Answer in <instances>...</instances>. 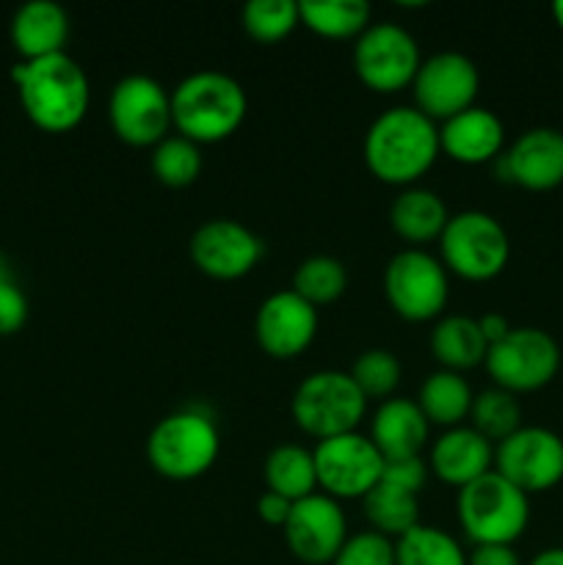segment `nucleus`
<instances>
[{"instance_id":"obj_20","label":"nucleus","mask_w":563,"mask_h":565,"mask_svg":"<svg viewBox=\"0 0 563 565\" xmlns=\"http://www.w3.org/2000/svg\"><path fill=\"white\" fill-rule=\"evenodd\" d=\"M506 147V125L489 108L472 105L439 125V149L461 166L495 163Z\"/></svg>"},{"instance_id":"obj_14","label":"nucleus","mask_w":563,"mask_h":565,"mask_svg":"<svg viewBox=\"0 0 563 565\" xmlns=\"http://www.w3.org/2000/svg\"><path fill=\"white\" fill-rule=\"evenodd\" d=\"M480 88V72L472 58L456 50H445L423 58L412 83L414 108L431 121H447L475 105Z\"/></svg>"},{"instance_id":"obj_8","label":"nucleus","mask_w":563,"mask_h":565,"mask_svg":"<svg viewBox=\"0 0 563 565\" xmlns=\"http://www.w3.org/2000/svg\"><path fill=\"white\" fill-rule=\"evenodd\" d=\"M484 367L497 390L528 395L555 381L561 370V348L550 331L513 326L497 345L489 348Z\"/></svg>"},{"instance_id":"obj_10","label":"nucleus","mask_w":563,"mask_h":565,"mask_svg":"<svg viewBox=\"0 0 563 565\" xmlns=\"http://www.w3.org/2000/svg\"><path fill=\"white\" fill-rule=\"evenodd\" d=\"M423 55L406 28L395 22H370L353 44V70L364 88L375 94H397L412 88Z\"/></svg>"},{"instance_id":"obj_31","label":"nucleus","mask_w":563,"mask_h":565,"mask_svg":"<svg viewBox=\"0 0 563 565\" xmlns=\"http://www.w3.org/2000/svg\"><path fill=\"white\" fill-rule=\"evenodd\" d=\"M469 428L478 430L486 441L500 445L511 434L522 428V406H519L517 395L506 390L489 386L480 395L472 397V408H469Z\"/></svg>"},{"instance_id":"obj_7","label":"nucleus","mask_w":563,"mask_h":565,"mask_svg":"<svg viewBox=\"0 0 563 565\" xmlns=\"http://www.w3.org/2000/svg\"><path fill=\"white\" fill-rule=\"evenodd\" d=\"M511 259L508 232L495 215L464 210L450 215L439 237V263L464 281H491Z\"/></svg>"},{"instance_id":"obj_22","label":"nucleus","mask_w":563,"mask_h":565,"mask_svg":"<svg viewBox=\"0 0 563 565\" xmlns=\"http://www.w3.org/2000/svg\"><path fill=\"white\" fill-rule=\"evenodd\" d=\"M428 434L431 423L419 412L417 401H406V397H390L381 403L370 425V441L386 463L419 458Z\"/></svg>"},{"instance_id":"obj_24","label":"nucleus","mask_w":563,"mask_h":565,"mask_svg":"<svg viewBox=\"0 0 563 565\" xmlns=\"http://www.w3.org/2000/svg\"><path fill=\"white\" fill-rule=\"evenodd\" d=\"M450 213L439 193L428 188H403L390 204V226L401 241L408 243V248H423L428 243L439 241L445 232Z\"/></svg>"},{"instance_id":"obj_4","label":"nucleus","mask_w":563,"mask_h":565,"mask_svg":"<svg viewBox=\"0 0 563 565\" xmlns=\"http://www.w3.org/2000/svg\"><path fill=\"white\" fill-rule=\"evenodd\" d=\"M456 516L472 546H513L530 524V497L491 469L458 489Z\"/></svg>"},{"instance_id":"obj_39","label":"nucleus","mask_w":563,"mask_h":565,"mask_svg":"<svg viewBox=\"0 0 563 565\" xmlns=\"http://www.w3.org/2000/svg\"><path fill=\"white\" fill-rule=\"evenodd\" d=\"M478 326H480V334H484L486 345L489 348L497 345V342H500L502 337L513 329V326L508 323L500 312H486L484 318H478Z\"/></svg>"},{"instance_id":"obj_38","label":"nucleus","mask_w":563,"mask_h":565,"mask_svg":"<svg viewBox=\"0 0 563 565\" xmlns=\"http://www.w3.org/2000/svg\"><path fill=\"white\" fill-rule=\"evenodd\" d=\"M467 565H522L513 546H472Z\"/></svg>"},{"instance_id":"obj_19","label":"nucleus","mask_w":563,"mask_h":565,"mask_svg":"<svg viewBox=\"0 0 563 565\" xmlns=\"http://www.w3.org/2000/svg\"><path fill=\"white\" fill-rule=\"evenodd\" d=\"M318 334V309L293 290L265 298L254 318V337L270 359H298Z\"/></svg>"},{"instance_id":"obj_2","label":"nucleus","mask_w":563,"mask_h":565,"mask_svg":"<svg viewBox=\"0 0 563 565\" xmlns=\"http://www.w3.org/2000/svg\"><path fill=\"white\" fill-rule=\"evenodd\" d=\"M22 110L33 127L44 132H70L86 119L92 86L83 66L72 55L55 53L47 58L20 61L11 70Z\"/></svg>"},{"instance_id":"obj_33","label":"nucleus","mask_w":563,"mask_h":565,"mask_svg":"<svg viewBox=\"0 0 563 565\" xmlns=\"http://www.w3.org/2000/svg\"><path fill=\"white\" fill-rule=\"evenodd\" d=\"M243 28L257 44H279L301 25L296 0H248L243 6Z\"/></svg>"},{"instance_id":"obj_11","label":"nucleus","mask_w":563,"mask_h":565,"mask_svg":"<svg viewBox=\"0 0 563 565\" xmlns=\"http://www.w3.org/2000/svg\"><path fill=\"white\" fill-rule=\"evenodd\" d=\"M110 130L127 147H158L171 132V94L149 75H127L108 99Z\"/></svg>"},{"instance_id":"obj_28","label":"nucleus","mask_w":563,"mask_h":565,"mask_svg":"<svg viewBox=\"0 0 563 565\" xmlns=\"http://www.w3.org/2000/svg\"><path fill=\"white\" fill-rule=\"evenodd\" d=\"M265 486L285 500L298 502L318 489V469L312 450L301 445H279L265 458Z\"/></svg>"},{"instance_id":"obj_12","label":"nucleus","mask_w":563,"mask_h":565,"mask_svg":"<svg viewBox=\"0 0 563 565\" xmlns=\"http://www.w3.org/2000/svg\"><path fill=\"white\" fill-rule=\"evenodd\" d=\"M495 472L522 494H544L563 480V439L550 428L522 425L495 447Z\"/></svg>"},{"instance_id":"obj_37","label":"nucleus","mask_w":563,"mask_h":565,"mask_svg":"<svg viewBox=\"0 0 563 565\" xmlns=\"http://www.w3.org/2000/svg\"><path fill=\"white\" fill-rule=\"evenodd\" d=\"M293 502L285 500V497L274 494V491H265L257 500V516L263 519L268 527H285L287 519H290Z\"/></svg>"},{"instance_id":"obj_35","label":"nucleus","mask_w":563,"mask_h":565,"mask_svg":"<svg viewBox=\"0 0 563 565\" xmlns=\"http://www.w3.org/2000/svg\"><path fill=\"white\" fill-rule=\"evenodd\" d=\"M331 565H395V541L373 530L348 535Z\"/></svg>"},{"instance_id":"obj_5","label":"nucleus","mask_w":563,"mask_h":565,"mask_svg":"<svg viewBox=\"0 0 563 565\" xmlns=\"http://www.w3.org/2000/svg\"><path fill=\"white\" fill-rule=\"evenodd\" d=\"M221 436L208 414L171 412L149 430L147 461L166 480H196L215 463Z\"/></svg>"},{"instance_id":"obj_18","label":"nucleus","mask_w":563,"mask_h":565,"mask_svg":"<svg viewBox=\"0 0 563 565\" xmlns=\"http://www.w3.org/2000/svg\"><path fill=\"white\" fill-rule=\"evenodd\" d=\"M500 182L533 193L563 185V132L555 127H530L495 160Z\"/></svg>"},{"instance_id":"obj_13","label":"nucleus","mask_w":563,"mask_h":565,"mask_svg":"<svg viewBox=\"0 0 563 565\" xmlns=\"http://www.w3.org/2000/svg\"><path fill=\"white\" fill-rule=\"evenodd\" d=\"M312 456L318 489H323L331 500H364L386 467L370 436H362L359 430L318 441Z\"/></svg>"},{"instance_id":"obj_30","label":"nucleus","mask_w":563,"mask_h":565,"mask_svg":"<svg viewBox=\"0 0 563 565\" xmlns=\"http://www.w3.org/2000/svg\"><path fill=\"white\" fill-rule=\"evenodd\" d=\"M395 565H467V555L450 533L417 524L395 541Z\"/></svg>"},{"instance_id":"obj_17","label":"nucleus","mask_w":563,"mask_h":565,"mask_svg":"<svg viewBox=\"0 0 563 565\" xmlns=\"http://www.w3.org/2000/svg\"><path fill=\"white\" fill-rule=\"evenodd\" d=\"M287 550L304 565H331L348 541V522L340 502L318 494L293 502L287 524L282 527Z\"/></svg>"},{"instance_id":"obj_6","label":"nucleus","mask_w":563,"mask_h":565,"mask_svg":"<svg viewBox=\"0 0 563 565\" xmlns=\"http://www.w3.org/2000/svg\"><path fill=\"white\" fill-rule=\"evenodd\" d=\"M290 414L298 430L326 441L353 434L368 414V401L348 373L318 370L296 386Z\"/></svg>"},{"instance_id":"obj_41","label":"nucleus","mask_w":563,"mask_h":565,"mask_svg":"<svg viewBox=\"0 0 563 565\" xmlns=\"http://www.w3.org/2000/svg\"><path fill=\"white\" fill-rule=\"evenodd\" d=\"M552 17H555V25L563 31V0L552 3Z\"/></svg>"},{"instance_id":"obj_25","label":"nucleus","mask_w":563,"mask_h":565,"mask_svg":"<svg viewBox=\"0 0 563 565\" xmlns=\"http://www.w3.org/2000/svg\"><path fill=\"white\" fill-rule=\"evenodd\" d=\"M428 348L442 370H450V373H467V370L480 367L489 353L478 318H467V315H445L436 320L428 337Z\"/></svg>"},{"instance_id":"obj_23","label":"nucleus","mask_w":563,"mask_h":565,"mask_svg":"<svg viewBox=\"0 0 563 565\" xmlns=\"http://www.w3.org/2000/svg\"><path fill=\"white\" fill-rule=\"evenodd\" d=\"M66 39H70V14L53 0L22 3L11 17V44L22 61L66 53Z\"/></svg>"},{"instance_id":"obj_3","label":"nucleus","mask_w":563,"mask_h":565,"mask_svg":"<svg viewBox=\"0 0 563 565\" xmlns=\"http://www.w3.org/2000/svg\"><path fill=\"white\" fill-rule=\"evenodd\" d=\"M248 99L241 83L215 70L182 77L171 92V127L196 147L235 136L246 119Z\"/></svg>"},{"instance_id":"obj_9","label":"nucleus","mask_w":563,"mask_h":565,"mask_svg":"<svg viewBox=\"0 0 563 565\" xmlns=\"http://www.w3.org/2000/svg\"><path fill=\"white\" fill-rule=\"evenodd\" d=\"M384 298L397 318L408 323L439 320L450 298L447 270L423 248H403L384 268Z\"/></svg>"},{"instance_id":"obj_36","label":"nucleus","mask_w":563,"mask_h":565,"mask_svg":"<svg viewBox=\"0 0 563 565\" xmlns=\"http://www.w3.org/2000/svg\"><path fill=\"white\" fill-rule=\"evenodd\" d=\"M28 320V298L22 287L17 285L11 263L0 252V337H11L25 326Z\"/></svg>"},{"instance_id":"obj_16","label":"nucleus","mask_w":563,"mask_h":565,"mask_svg":"<svg viewBox=\"0 0 563 565\" xmlns=\"http://www.w3.org/2000/svg\"><path fill=\"white\" fill-rule=\"evenodd\" d=\"M193 265L215 281H235L252 274L263 259V241L232 218H210L188 243Z\"/></svg>"},{"instance_id":"obj_27","label":"nucleus","mask_w":563,"mask_h":565,"mask_svg":"<svg viewBox=\"0 0 563 565\" xmlns=\"http://www.w3.org/2000/svg\"><path fill=\"white\" fill-rule=\"evenodd\" d=\"M301 25L309 28L315 36L331 39V42H357L370 28L373 9L364 0H304L298 3Z\"/></svg>"},{"instance_id":"obj_15","label":"nucleus","mask_w":563,"mask_h":565,"mask_svg":"<svg viewBox=\"0 0 563 565\" xmlns=\"http://www.w3.org/2000/svg\"><path fill=\"white\" fill-rule=\"evenodd\" d=\"M428 483V463L423 458L392 461L379 483L362 500V513L373 533L397 541L419 524V494Z\"/></svg>"},{"instance_id":"obj_21","label":"nucleus","mask_w":563,"mask_h":565,"mask_svg":"<svg viewBox=\"0 0 563 565\" xmlns=\"http://www.w3.org/2000/svg\"><path fill=\"white\" fill-rule=\"evenodd\" d=\"M491 469H495V445L469 425L445 430L431 447L428 472L453 489H464Z\"/></svg>"},{"instance_id":"obj_32","label":"nucleus","mask_w":563,"mask_h":565,"mask_svg":"<svg viewBox=\"0 0 563 565\" xmlns=\"http://www.w3.org/2000/svg\"><path fill=\"white\" fill-rule=\"evenodd\" d=\"M152 174L166 188H188L202 174V149L182 136H166L149 154Z\"/></svg>"},{"instance_id":"obj_34","label":"nucleus","mask_w":563,"mask_h":565,"mask_svg":"<svg viewBox=\"0 0 563 565\" xmlns=\"http://www.w3.org/2000/svg\"><path fill=\"white\" fill-rule=\"evenodd\" d=\"M353 384L364 395V401H390L395 390L401 386V362L386 348H370V351L359 353L353 362L351 373Z\"/></svg>"},{"instance_id":"obj_26","label":"nucleus","mask_w":563,"mask_h":565,"mask_svg":"<svg viewBox=\"0 0 563 565\" xmlns=\"http://www.w3.org/2000/svg\"><path fill=\"white\" fill-rule=\"evenodd\" d=\"M472 397V386H469V381L461 373L436 370L419 386L417 406L431 425L450 430L458 428L464 419H469Z\"/></svg>"},{"instance_id":"obj_40","label":"nucleus","mask_w":563,"mask_h":565,"mask_svg":"<svg viewBox=\"0 0 563 565\" xmlns=\"http://www.w3.org/2000/svg\"><path fill=\"white\" fill-rule=\"evenodd\" d=\"M528 565H563V546H552V550L539 552Z\"/></svg>"},{"instance_id":"obj_29","label":"nucleus","mask_w":563,"mask_h":565,"mask_svg":"<svg viewBox=\"0 0 563 565\" xmlns=\"http://www.w3.org/2000/svg\"><path fill=\"white\" fill-rule=\"evenodd\" d=\"M290 290L301 296L307 303H312L315 309L329 307L348 290L346 265L337 257H329V254L307 257L304 263H298Z\"/></svg>"},{"instance_id":"obj_1","label":"nucleus","mask_w":563,"mask_h":565,"mask_svg":"<svg viewBox=\"0 0 563 565\" xmlns=\"http://www.w3.org/2000/svg\"><path fill=\"white\" fill-rule=\"evenodd\" d=\"M362 154L375 180L392 188H412L442 154L439 125L414 105H395L368 127Z\"/></svg>"}]
</instances>
